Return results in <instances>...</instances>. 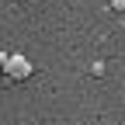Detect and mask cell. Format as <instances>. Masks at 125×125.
I'll return each mask as SVG.
<instances>
[{"mask_svg":"<svg viewBox=\"0 0 125 125\" xmlns=\"http://www.w3.org/2000/svg\"><path fill=\"white\" fill-rule=\"evenodd\" d=\"M111 10H125V0H111Z\"/></svg>","mask_w":125,"mask_h":125,"instance_id":"2","label":"cell"},{"mask_svg":"<svg viewBox=\"0 0 125 125\" xmlns=\"http://www.w3.org/2000/svg\"><path fill=\"white\" fill-rule=\"evenodd\" d=\"M4 76H10L14 83H21V80H28L31 73H35V66H31V59L28 56H21V52H10L7 59H4V70H0Z\"/></svg>","mask_w":125,"mask_h":125,"instance_id":"1","label":"cell"},{"mask_svg":"<svg viewBox=\"0 0 125 125\" xmlns=\"http://www.w3.org/2000/svg\"><path fill=\"white\" fill-rule=\"evenodd\" d=\"M4 59H7V52H0V70H4Z\"/></svg>","mask_w":125,"mask_h":125,"instance_id":"3","label":"cell"}]
</instances>
